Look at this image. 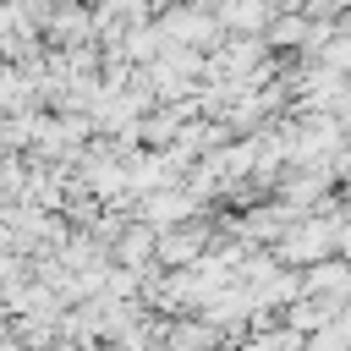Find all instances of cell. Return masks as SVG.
Listing matches in <instances>:
<instances>
[{"instance_id": "cell-3", "label": "cell", "mask_w": 351, "mask_h": 351, "mask_svg": "<svg viewBox=\"0 0 351 351\" xmlns=\"http://www.w3.org/2000/svg\"><path fill=\"white\" fill-rule=\"evenodd\" d=\"M324 66H329V71H340V77L351 71V33H335V38L324 44Z\"/></svg>"}, {"instance_id": "cell-1", "label": "cell", "mask_w": 351, "mask_h": 351, "mask_svg": "<svg viewBox=\"0 0 351 351\" xmlns=\"http://www.w3.org/2000/svg\"><path fill=\"white\" fill-rule=\"evenodd\" d=\"M44 33H49L55 44H88V38H93V11H88V0L55 5V16L44 22Z\"/></svg>"}, {"instance_id": "cell-2", "label": "cell", "mask_w": 351, "mask_h": 351, "mask_svg": "<svg viewBox=\"0 0 351 351\" xmlns=\"http://www.w3.org/2000/svg\"><path fill=\"white\" fill-rule=\"evenodd\" d=\"M214 16H219V27L252 38V33H263V22H269V0H219Z\"/></svg>"}]
</instances>
